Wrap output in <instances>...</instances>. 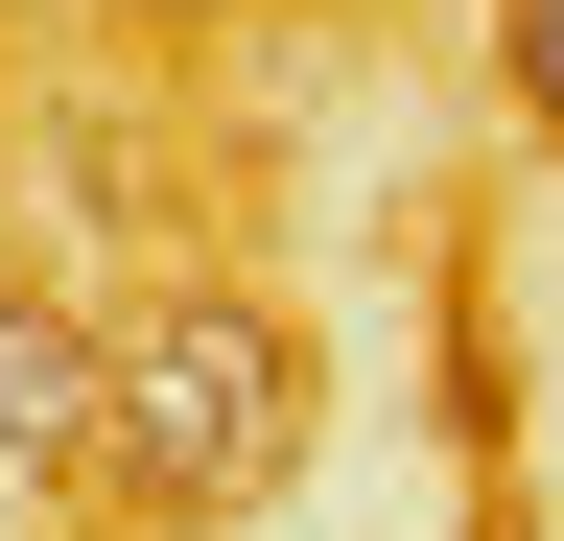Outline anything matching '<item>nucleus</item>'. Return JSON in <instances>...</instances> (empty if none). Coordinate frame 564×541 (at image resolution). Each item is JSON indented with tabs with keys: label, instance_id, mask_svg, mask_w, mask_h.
<instances>
[{
	"label": "nucleus",
	"instance_id": "f257e3e1",
	"mask_svg": "<svg viewBox=\"0 0 564 541\" xmlns=\"http://www.w3.org/2000/svg\"><path fill=\"white\" fill-rule=\"evenodd\" d=\"M306 424H329L306 329L259 283H165V306L95 329V447H70V495L141 518V541H212V518H259L282 470H306Z\"/></svg>",
	"mask_w": 564,
	"mask_h": 541
},
{
	"label": "nucleus",
	"instance_id": "20e7f679",
	"mask_svg": "<svg viewBox=\"0 0 564 541\" xmlns=\"http://www.w3.org/2000/svg\"><path fill=\"white\" fill-rule=\"evenodd\" d=\"M141 24H188V0H141Z\"/></svg>",
	"mask_w": 564,
	"mask_h": 541
},
{
	"label": "nucleus",
	"instance_id": "7ed1b4c3",
	"mask_svg": "<svg viewBox=\"0 0 564 541\" xmlns=\"http://www.w3.org/2000/svg\"><path fill=\"white\" fill-rule=\"evenodd\" d=\"M494 95H518L541 142H564V0H494Z\"/></svg>",
	"mask_w": 564,
	"mask_h": 541
},
{
	"label": "nucleus",
	"instance_id": "f03ea898",
	"mask_svg": "<svg viewBox=\"0 0 564 541\" xmlns=\"http://www.w3.org/2000/svg\"><path fill=\"white\" fill-rule=\"evenodd\" d=\"M70 447H95V329H70L47 283H0V518H47Z\"/></svg>",
	"mask_w": 564,
	"mask_h": 541
}]
</instances>
